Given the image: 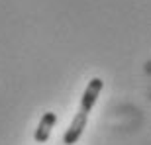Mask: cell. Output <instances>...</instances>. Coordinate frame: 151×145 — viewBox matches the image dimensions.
Here are the masks:
<instances>
[{"mask_svg":"<svg viewBox=\"0 0 151 145\" xmlns=\"http://www.w3.org/2000/svg\"><path fill=\"white\" fill-rule=\"evenodd\" d=\"M102 86H104V83H102V78H92L88 84H86V88H84L83 92V100H81V106H78V112L81 114H86L88 116L90 110H92V106H94V102L98 100V94H100Z\"/></svg>","mask_w":151,"mask_h":145,"instance_id":"6da1fadb","label":"cell"},{"mask_svg":"<svg viewBox=\"0 0 151 145\" xmlns=\"http://www.w3.org/2000/svg\"><path fill=\"white\" fill-rule=\"evenodd\" d=\"M86 120H88V116H86V114L77 112V114H75V118L71 120V123H69V128H67V131H65V135H63V143H65V145L77 143L78 137L83 135L84 128H86Z\"/></svg>","mask_w":151,"mask_h":145,"instance_id":"7a4b0ae2","label":"cell"},{"mask_svg":"<svg viewBox=\"0 0 151 145\" xmlns=\"http://www.w3.org/2000/svg\"><path fill=\"white\" fill-rule=\"evenodd\" d=\"M55 122H57L55 112H45L43 118L39 120V126H37V129H35V134H34V139L37 141V143H45L51 135V129L55 128Z\"/></svg>","mask_w":151,"mask_h":145,"instance_id":"3957f363","label":"cell"}]
</instances>
